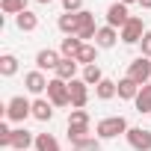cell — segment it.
Masks as SVG:
<instances>
[{"label": "cell", "instance_id": "obj_1", "mask_svg": "<svg viewBox=\"0 0 151 151\" xmlns=\"http://www.w3.org/2000/svg\"><path fill=\"white\" fill-rule=\"evenodd\" d=\"M127 130H130V124H127L124 116H107V119H101L95 124V136L98 139H116V136H122Z\"/></svg>", "mask_w": 151, "mask_h": 151}, {"label": "cell", "instance_id": "obj_2", "mask_svg": "<svg viewBox=\"0 0 151 151\" xmlns=\"http://www.w3.org/2000/svg\"><path fill=\"white\" fill-rule=\"evenodd\" d=\"M86 133H89V113L86 110H71V116H68V142L86 139Z\"/></svg>", "mask_w": 151, "mask_h": 151}, {"label": "cell", "instance_id": "obj_3", "mask_svg": "<svg viewBox=\"0 0 151 151\" xmlns=\"http://www.w3.org/2000/svg\"><path fill=\"white\" fill-rule=\"evenodd\" d=\"M30 116H33V101H27L24 95H15V98L6 104V119H9V122H18V124H21V122H27Z\"/></svg>", "mask_w": 151, "mask_h": 151}, {"label": "cell", "instance_id": "obj_4", "mask_svg": "<svg viewBox=\"0 0 151 151\" xmlns=\"http://www.w3.org/2000/svg\"><path fill=\"white\" fill-rule=\"evenodd\" d=\"M127 77H130V80H136L139 86H148V83H151V59L139 53V56L127 65Z\"/></svg>", "mask_w": 151, "mask_h": 151}, {"label": "cell", "instance_id": "obj_5", "mask_svg": "<svg viewBox=\"0 0 151 151\" xmlns=\"http://www.w3.org/2000/svg\"><path fill=\"white\" fill-rule=\"evenodd\" d=\"M47 101H50L53 107H71L68 83H65V80H59V77H53V80L47 83Z\"/></svg>", "mask_w": 151, "mask_h": 151}, {"label": "cell", "instance_id": "obj_6", "mask_svg": "<svg viewBox=\"0 0 151 151\" xmlns=\"http://www.w3.org/2000/svg\"><path fill=\"white\" fill-rule=\"evenodd\" d=\"M119 36H122V42H124V45H139V42H142V36H145L142 18H139V15H130V21L119 30Z\"/></svg>", "mask_w": 151, "mask_h": 151}, {"label": "cell", "instance_id": "obj_7", "mask_svg": "<svg viewBox=\"0 0 151 151\" xmlns=\"http://www.w3.org/2000/svg\"><path fill=\"white\" fill-rule=\"evenodd\" d=\"M124 139L133 151H151V130L148 127H130L124 133Z\"/></svg>", "mask_w": 151, "mask_h": 151}, {"label": "cell", "instance_id": "obj_8", "mask_svg": "<svg viewBox=\"0 0 151 151\" xmlns=\"http://www.w3.org/2000/svg\"><path fill=\"white\" fill-rule=\"evenodd\" d=\"M127 21H130V12H127V6L116 0V3L107 9V27H113V30H122Z\"/></svg>", "mask_w": 151, "mask_h": 151}, {"label": "cell", "instance_id": "obj_9", "mask_svg": "<svg viewBox=\"0 0 151 151\" xmlns=\"http://www.w3.org/2000/svg\"><path fill=\"white\" fill-rule=\"evenodd\" d=\"M47 77H45V71H30V74H24V89L30 92V95H42V92H47Z\"/></svg>", "mask_w": 151, "mask_h": 151}, {"label": "cell", "instance_id": "obj_10", "mask_svg": "<svg viewBox=\"0 0 151 151\" xmlns=\"http://www.w3.org/2000/svg\"><path fill=\"white\" fill-rule=\"evenodd\" d=\"M68 92H71V107H74V110H83V107H86V101H89V86H86L80 77L68 83Z\"/></svg>", "mask_w": 151, "mask_h": 151}, {"label": "cell", "instance_id": "obj_11", "mask_svg": "<svg viewBox=\"0 0 151 151\" xmlns=\"http://www.w3.org/2000/svg\"><path fill=\"white\" fill-rule=\"evenodd\" d=\"M59 62H62V53H59V50L45 47V50L36 53V68H39V71H56Z\"/></svg>", "mask_w": 151, "mask_h": 151}, {"label": "cell", "instance_id": "obj_12", "mask_svg": "<svg viewBox=\"0 0 151 151\" xmlns=\"http://www.w3.org/2000/svg\"><path fill=\"white\" fill-rule=\"evenodd\" d=\"M56 27H59L65 36H77V33H80V12H62L59 21H56Z\"/></svg>", "mask_w": 151, "mask_h": 151}, {"label": "cell", "instance_id": "obj_13", "mask_svg": "<svg viewBox=\"0 0 151 151\" xmlns=\"http://www.w3.org/2000/svg\"><path fill=\"white\" fill-rule=\"evenodd\" d=\"M77 71H80V62L77 59H65L62 56V62L56 65V77L65 80V83H71V80H77Z\"/></svg>", "mask_w": 151, "mask_h": 151}, {"label": "cell", "instance_id": "obj_14", "mask_svg": "<svg viewBox=\"0 0 151 151\" xmlns=\"http://www.w3.org/2000/svg\"><path fill=\"white\" fill-rule=\"evenodd\" d=\"M122 36H119V30H113V27H98V36H95V47H113L116 42H119Z\"/></svg>", "mask_w": 151, "mask_h": 151}, {"label": "cell", "instance_id": "obj_15", "mask_svg": "<svg viewBox=\"0 0 151 151\" xmlns=\"http://www.w3.org/2000/svg\"><path fill=\"white\" fill-rule=\"evenodd\" d=\"M33 119L36 122H50L53 119V104L47 98H36L33 101Z\"/></svg>", "mask_w": 151, "mask_h": 151}, {"label": "cell", "instance_id": "obj_16", "mask_svg": "<svg viewBox=\"0 0 151 151\" xmlns=\"http://www.w3.org/2000/svg\"><path fill=\"white\" fill-rule=\"evenodd\" d=\"M86 42H80L77 36H65L62 39V45H59V53L65 56V59H77V53H80V47H83Z\"/></svg>", "mask_w": 151, "mask_h": 151}, {"label": "cell", "instance_id": "obj_17", "mask_svg": "<svg viewBox=\"0 0 151 151\" xmlns=\"http://www.w3.org/2000/svg\"><path fill=\"white\" fill-rule=\"evenodd\" d=\"M30 145H36V136H33L30 130H24V127L12 130V148H15V151H27Z\"/></svg>", "mask_w": 151, "mask_h": 151}, {"label": "cell", "instance_id": "obj_18", "mask_svg": "<svg viewBox=\"0 0 151 151\" xmlns=\"http://www.w3.org/2000/svg\"><path fill=\"white\" fill-rule=\"evenodd\" d=\"M15 24H18V30H21V33H33V30H39V15L27 9V12L15 15Z\"/></svg>", "mask_w": 151, "mask_h": 151}, {"label": "cell", "instance_id": "obj_19", "mask_svg": "<svg viewBox=\"0 0 151 151\" xmlns=\"http://www.w3.org/2000/svg\"><path fill=\"white\" fill-rule=\"evenodd\" d=\"M139 89H142V86H139L136 80H130V77H122V80H119V98H124V101H133V98L139 95Z\"/></svg>", "mask_w": 151, "mask_h": 151}, {"label": "cell", "instance_id": "obj_20", "mask_svg": "<svg viewBox=\"0 0 151 151\" xmlns=\"http://www.w3.org/2000/svg\"><path fill=\"white\" fill-rule=\"evenodd\" d=\"M95 95H98L101 101H110V98H116V95H119V83H116V80H107V77H104V80H101V83L95 86Z\"/></svg>", "mask_w": 151, "mask_h": 151}, {"label": "cell", "instance_id": "obj_21", "mask_svg": "<svg viewBox=\"0 0 151 151\" xmlns=\"http://www.w3.org/2000/svg\"><path fill=\"white\" fill-rule=\"evenodd\" d=\"M80 80H83L86 86H98V83L104 80L101 65H98V62H95V65H86V68H83V74H80Z\"/></svg>", "mask_w": 151, "mask_h": 151}, {"label": "cell", "instance_id": "obj_22", "mask_svg": "<svg viewBox=\"0 0 151 151\" xmlns=\"http://www.w3.org/2000/svg\"><path fill=\"white\" fill-rule=\"evenodd\" d=\"M133 104H136V113H148L151 116V83L139 89V95L133 98Z\"/></svg>", "mask_w": 151, "mask_h": 151}, {"label": "cell", "instance_id": "obj_23", "mask_svg": "<svg viewBox=\"0 0 151 151\" xmlns=\"http://www.w3.org/2000/svg\"><path fill=\"white\" fill-rule=\"evenodd\" d=\"M36 151H59V142L53 133H36Z\"/></svg>", "mask_w": 151, "mask_h": 151}, {"label": "cell", "instance_id": "obj_24", "mask_svg": "<svg viewBox=\"0 0 151 151\" xmlns=\"http://www.w3.org/2000/svg\"><path fill=\"white\" fill-rule=\"evenodd\" d=\"M77 62H80L83 68H86V65H95V62H98V47H95V45H83L80 53H77Z\"/></svg>", "mask_w": 151, "mask_h": 151}, {"label": "cell", "instance_id": "obj_25", "mask_svg": "<svg viewBox=\"0 0 151 151\" xmlns=\"http://www.w3.org/2000/svg\"><path fill=\"white\" fill-rule=\"evenodd\" d=\"M15 71H18V56L3 53V56H0V74H3V77H12Z\"/></svg>", "mask_w": 151, "mask_h": 151}, {"label": "cell", "instance_id": "obj_26", "mask_svg": "<svg viewBox=\"0 0 151 151\" xmlns=\"http://www.w3.org/2000/svg\"><path fill=\"white\" fill-rule=\"evenodd\" d=\"M0 9L6 15H21L27 12V0H0Z\"/></svg>", "mask_w": 151, "mask_h": 151}, {"label": "cell", "instance_id": "obj_27", "mask_svg": "<svg viewBox=\"0 0 151 151\" xmlns=\"http://www.w3.org/2000/svg\"><path fill=\"white\" fill-rule=\"evenodd\" d=\"M74 151H101V142L95 136H86V139H77V142H71Z\"/></svg>", "mask_w": 151, "mask_h": 151}, {"label": "cell", "instance_id": "obj_28", "mask_svg": "<svg viewBox=\"0 0 151 151\" xmlns=\"http://www.w3.org/2000/svg\"><path fill=\"white\" fill-rule=\"evenodd\" d=\"M0 145H3V148H12V127H9V124H0Z\"/></svg>", "mask_w": 151, "mask_h": 151}, {"label": "cell", "instance_id": "obj_29", "mask_svg": "<svg viewBox=\"0 0 151 151\" xmlns=\"http://www.w3.org/2000/svg\"><path fill=\"white\" fill-rule=\"evenodd\" d=\"M65 12H83V0H62Z\"/></svg>", "mask_w": 151, "mask_h": 151}, {"label": "cell", "instance_id": "obj_30", "mask_svg": "<svg viewBox=\"0 0 151 151\" xmlns=\"http://www.w3.org/2000/svg\"><path fill=\"white\" fill-rule=\"evenodd\" d=\"M139 47H142V56H148V59H151V30H145V36H142Z\"/></svg>", "mask_w": 151, "mask_h": 151}, {"label": "cell", "instance_id": "obj_31", "mask_svg": "<svg viewBox=\"0 0 151 151\" xmlns=\"http://www.w3.org/2000/svg\"><path fill=\"white\" fill-rule=\"evenodd\" d=\"M139 6L142 9H151V0H139Z\"/></svg>", "mask_w": 151, "mask_h": 151}, {"label": "cell", "instance_id": "obj_32", "mask_svg": "<svg viewBox=\"0 0 151 151\" xmlns=\"http://www.w3.org/2000/svg\"><path fill=\"white\" fill-rule=\"evenodd\" d=\"M119 3H124V6H130V3H139V0H119Z\"/></svg>", "mask_w": 151, "mask_h": 151}, {"label": "cell", "instance_id": "obj_33", "mask_svg": "<svg viewBox=\"0 0 151 151\" xmlns=\"http://www.w3.org/2000/svg\"><path fill=\"white\" fill-rule=\"evenodd\" d=\"M39 3H50V0H39Z\"/></svg>", "mask_w": 151, "mask_h": 151}]
</instances>
